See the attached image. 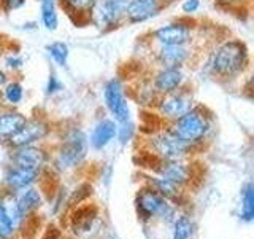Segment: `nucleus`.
<instances>
[{"mask_svg": "<svg viewBox=\"0 0 254 239\" xmlns=\"http://www.w3.org/2000/svg\"><path fill=\"white\" fill-rule=\"evenodd\" d=\"M248 61L246 48L240 42H227L219 46L211 58V67L218 75L230 77L238 74Z\"/></svg>", "mask_w": 254, "mask_h": 239, "instance_id": "obj_1", "label": "nucleus"}, {"mask_svg": "<svg viewBox=\"0 0 254 239\" xmlns=\"http://www.w3.org/2000/svg\"><path fill=\"white\" fill-rule=\"evenodd\" d=\"M208 129H210V123L206 117L202 112L190 109L188 114L180 117L175 121L172 132L181 140H185L186 143H194L202 140L206 135V132H208Z\"/></svg>", "mask_w": 254, "mask_h": 239, "instance_id": "obj_2", "label": "nucleus"}, {"mask_svg": "<svg viewBox=\"0 0 254 239\" xmlns=\"http://www.w3.org/2000/svg\"><path fill=\"white\" fill-rule=\"evenodd\" d=\"M137 206L143 219L161 217L164 220H170L175 214V209L169 204L167 198L159 195L153 188H146L140 191L137 196Z\"/></svg>", "mask_w": 254, "mask_h": 239, "instance_id": "obj_3", "label": "nucleus"}, {"mask_svg": "<svg viewBox=\"0 0 254 239\" xmlns=\"http://www.w3.org/2000/svg\"><path fill=\"white\" fill-rule=\"evenodd\" d=\"M151 147L164 161H172V159H180L181 156H185L189 151L190 143H186L185 140L177 137L172 131H169L154 135L151 139Z\"/></svg>", "mask_w": 254, "mask_h": 239, "instance_id": "obj_4", "label": "nucleus"}, {"mask_svg": "<svg viewBox=\"0 0 254 239\" xmlns=\"http://www.w3.org/2000/svg\"><path fill=\"white\" fill-rule=\"evenodd\" d=\"M86 135L81 131H71L62 143L58 163L61 167H75L86 155Z\"/></svg>", "mask_w": 254, "mask_h": 239, "instance_id": "obj_5", "label": "nucleus"}, {"mask_svg": "<svg viewBox=\"0 0 254 239\" xmlns=\"http://www.w3.org/2000/svg\"><path fill=\"white\" fill-rule=\"evenodd\" d=\"M105 102H107L108 110L111 112V115L115 117L116 121H119V123L129 121L130 110H129V106H127L126 98H124L123 86L118 80H111V82H108V85L105 88Z\"/></svg>", "mask_w": 254, "mask_h": 239, "instance_id": "obj_6", "label": "nucleus"}, {"mask_svg": "<svg viewBox=\"0 0 254 239\" xmlns=\"http://www.w3.org/2000/svg\"><path fill=\"white\" fill-rule=\"evenodd\" d=\"M129 0H103L97 5L94 13V19L99 27L113 26L126 14V8Z\"/></svg>", "mask_w": 254, "mask_h": 239, "instance_id": "obj_7", "label": "nucleus"}, {"mask_svg": "<svg viewBox=\"0 0 254 239\" xmlns=\"http://www.w3.org/2000/svg\"><path fill=\"white\" fill-rule=\"evenodd\" d=\"M190 109H192V102H190L189 96L175 91L165 94V98L159 104L161 114L165 115L167 118H173V120H178L180 117L188 114Z\"/></svg>", "mask_w": 254, "mask_h": 239, "instance_id": "obj_8", "label": "nucleus"}, {"mask_svg": "<svg viewBox=\"0 0 254 239\" xmlns=\"http://www.w3.org/2000/svg\"><path fill=\"white\" fill-rule=\"evenodd\" d=\"M45 161L46 155L43 150L32 145L16 147V151L13 153V166L24 167V169L40 171L45 166Z\"/></svg>", "mask_w": 254, "mask_h": 239, "instance_id": "obj_9", "label": "nucleus"}, {"mask_svg": "<svg viewBox=\"0 0 254 239\" xmlns=\"http://www.w3.org/2000/svg\"><path fill=\"white\" fill-rule=\"evenodd\" d=\"M48 134V126L42 121H26L21 129L10 137V143L13 147L32 145L34 142L42 140Z\"/></svg>", "mask_w": 254, "mask_h": 239, "instance_id": "obj_10", "label": "nucleus"}, {"mask_svg": "<svg viewBox=\"0 0 254 239\" xmlns=\"http://www.w3.org/2000/svg\"><path fill=\"white\" fill-rule=\"evenodd\" d=\"M161 2L159 0H129L126 8V16L130 22H141L156 16L161 11Z\"/></svg>", "mask_w": 254, "mask_h": 239, "instance_id": "obj_11", "label": "nucleus"}, {"mask_svg": "<svg viewBox=\"0 0 254 239\" xmlns=\"http://www.w3.org/2000/svg\"><path fill=\"white\" fill-rule=\"evenodd\" d=\"M154 37L162 46L185 45L190 38V29L185 24H169L154 32Z\"/></svg>", "mask_w": 254, "mask_h": 239, "instance_id": "obj_12", "label": "nucleus"}, {"mask_svg": "<svg viewBox=\"0 0 254 239\" xmlns=\"http://www.w3.org/2000/svg\"><path fill=\"white\" fill-rule=\"evenodd\" d=\"M42 204V196L35 188H22L21 195L18 196L14 203V219H24L27 217L30 212L38 209Z\"/></svg>", "mask_w": 254, "mask_h": 239, "instance_id": "obj_13", "label": "nucleus"}, {"mask_svg": "<svg viewBox=\"0 0 254 239\" xmlns=\"http://www.w3.org/2000/svg\"><path fill=\"white\" fill-rule=\"evenodd\" d=\"M161 177L169 180L175 185H183V183H186L189 180V167L181 163L180 159H172V161H164L161 169Z\"/></svg>", "mask_w": 254, "mask_h": 239, "instance_id": "obj_14", "label": "nucleus"}, {"mask_svg": "<svg viewBox=\"0 0 254 239\" xmlns=\"http://www.w3.org/2000/svg\"><path fill=\"white\" fill-rule=\"evenodd\" d=\"M183 72L178 67H165L161 74L156 77V90L164 94L177 91L183 83Z\"/></svg>", "mask_w": 254, "mask_h": 239, "instance_id": "obj_15", "label": "nucleus"}, {"mask_svg": "<svg viewBox=\"0 0 254 239\" xmlns=\"http://www.w3.org/2000/svg\"><path fill=\"white\" fill-rule=\"evenodd\" d=\"M37 177H38V171L24 169V167L13 166L5 175V183L10 188L22 190V188L30 187L32 183L37 180Z\"/></svg>", "mask_w": 254, "mask_h": 239, "instance_id": "obj_16", "label": "nucleus"}, {"mask_svg": "<svg viewBox=\"0 0 254 239\" xmlns=\"http://www.w3.org/2000/svg\"><path fill=\"white\" fill-rule=\"evenodd\" d=\"M118 134V127L115 124V121L111 120H102L100 123H97V126L94 127V131L91 134V145L94 148H103L107 147L108 143L115 139V135Z\"/></svg>", "mask_w": 254, "mask_h": 239, "instance_id": "obj_17", "label": "nucleus"}, {"mask_svg": "<svg viewBox=\"0 0 254 239\" xmlns=\"http://www.w3.org/2000/svg\"><path fill=\"white\" fill-rule=\"evenodd\" d=\"M27 120L18 112H5L0 114V137L10 139L13 134L18 132Z\"/></svg>", "mask_w": 254, "mask_h": 239, "instance_id": "obj_18", "label": "nucleus"}, {"mask_svg": "<svg viewBox=\"0 0 254 239\" xmlns=\"http://www.w3.org/2000/svg\"><path fill=\"white\" fill-rule=\"evenodd\" d=\"M188 50L185 45H172V46H162L161 50V61L165 67H180L183 62L188 59Z\"/></svg>", "mask_w": 254, "mask_h": 239, "instance_id": "obj_19", "label": "nucleus"}, {"mask_svg": "<svg viewBox=\"0 0 254 239\" xmlns=\"http://www.w3.org/2000/svg\"><path fill=\"white\" fill-rule=\"evenodd\" d=\"M240 217L245 222H253V219H254V185L253 183H246L242 190Z\"/></svg>", "mask_w": 254, "mask_h": 239, "instance_id": "obj_20", "label": "nucleus"}, {"mask_svg": "<svg viewBox=\"0 0 254 239\" xmlns=\"http://www.w3.org/2000/svg\"><path fill=\"white\" fill-rule=\"evenodd\" d=\"M14 235V217L8 207L0 203V239H11Z\"/></svg>", "mask_w": 254, "mask_h": 239, "instance_id": "obj_21", "label": "nucleus"}, {"mask_svg": "<svg viewBox=\"0 0 254 239\" xmlns=\"http://www.w3.org/2000/svg\"><path fill=\"white\" fill-rule=\"evenodd\" d=\"M192 233H194V225L190 219H188L186 215H181V217L175 219L172 239H190Z\"/></svg>", "mask_w": 254, "mask_h": 239, "instance_id": "obj_22", "label": "nucleus"}, {"mask_svg": "<svg viewBox=\"0 0 254 239\" xmlns=\"http://www.w3.org/2000/svg\"><path fill=\"white\" fill-rule=\"evenodd\" d=\"M42 16L46 29L50 30L58 29V14H56L54 0H42Z\"/></svg>", "mask_w": 254, "mask_h": 239, "instance_id": "obj_23", "label": "nucleus"}, {"mask_svg": "<svg viewBox=\"0 0 254 239\" xmlns=\"http://www.w3.org/2000/svg\"><path fill=\"white\" fill-rule=\"evenodd\" d=\"M151 188L156 190L159 195H162L164 198H175L178 195V185H175V183L165 180L162 177L159 179H154L151 182Z\"/></svg>", "mask_w": 254, "mask_h": 239, "instance_id": "obj_24", "label": "nucleus"}, {"mask_svg": "<svg viewBox=\"0 0 254 239\" xmlns=\"http://www.w3.org/2000/svg\"><path fill=\"white\" fill-rule=\"evenodd\" d=\"M62 5L71 13H87L95 6V0H62Z\"/></svg>", "mask_w": 254, "mask_h": 239, "instance_id": "obj_25", "label": "nucleus"}, {"mask_svg": "<svg viewBox=\"0 0 254 239\" xmlns=\"http://www.w3.org/2000/svg\"><path fill=\"white\" fill-rule=\"evenodd\" d=\"M48 51H50L51 58L59 64V66H65L67 58H68V48L65 43L62 42H56L53 45L48 46Z\"/></svg>", "mask_w": 254, "mask_h": 239, "instance_id": "obj_26", "label": "nucleus"}, {"mask_svg": "<svg viewBox=\"0 0 254 239\" xmlns=\"http://www.w3.org/2000/svg\"><path fill=\"white\" fill-rule=\"evenodd\" d=\"M5 99L10 104H19L22 99V86L19 83H10L5 88Z\"/></svg>", "mask_w": 254, "mask_h": 239, "instance_id": "obj_27", "label": "nucleus"}, {"mask_svg": "<svg viewBox=\"0 0 254 239\" xmlns=\"http://www.w3.org/2000/svg\"><path fill=\"white\" fill-rule=\"evenodd\" d=\"M198 6H200L198 0H186V2L183 3V11L185 13H195L198 10Z\"/></svg>", "mask_w": 254, "mask_h": 239, "instance_id": "obj_28", "label": "nucleus"}, {"mask_svg": "<svg viewBox=\"0 0 254 239\" xmlns=\"http://www.w3.org/2000/svg\"><path fill=\"white\" fill-rule=\"evenodd\" d=\"M3 2H5L6 10H16V8H19L26 3V0H3Z\"/></svg>", "mask_w": 254, "mask_h": 239, "instance_id": "obj_29", "label": "nucleus"}, {"mask_svg": "<svg viewBox=\"0 0 254 239\" xmlns=\"http://www.w3.org/2000/svg\"><path fill=\"white\" fill-rule=\"evenodd\" d=\"M61 90V83L58 82L56 75H51L50 78V83H48V93H56Z\"/></svg>", "mask_w": 254, "mask_h": 239, "instance_id": "obj_30", "label": "nucleus"}, {"mask_svg": "<svg viewBox=\"0 0 254 239\" xmlns=\"http://www.w3.org/2000/svg\"><path fill=\"white\" fill-rule=\"evenodd\" d=\"M3 83H5V74L0 70V85H3Z\"/></svg>", "mask_w": 254, "mask_h": 239, "instance_id": "obj_31", "label": "nucleus"}, {"mask_svg": "<svg viewBox=\"0 0 254 239\" xmlns=\"http://www.w3.org/2000/svg\"><path fill=\"white\" fill-rule=\"evenodd\" d=\"M169 2H172V0H169Z\"/></svg>", "mask_w": 254, "mask_h": 239, "instance_id": "obj_32", "label": "nucleus"}]
</instances>
